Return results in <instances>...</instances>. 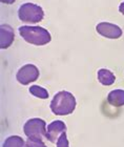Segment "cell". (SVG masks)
<instances>
[{"label":"cell","mask_w":124,"mask_h":147,"mask_svg":"<svg viewBox=\"0 0 124 147\" xmlns=\"http://www.w3.org/2000/svg\"><path fill=\"white\" fill-rule=\"evenodd\" d=\"M76 105L77 102L74 95L69 92L62 90L54 96L50 106L53 113L57 116H67L69 113H73Z\"/></svg>","instance_id":"obj_1"},{"label":"cell","mask_w":124,"mask_h":147,"mask_svg":"<svg viewBox=\"0 0 124 147\" xmlns=\"http://www.w3.org/2000/svg\"><path fill=\"white\" fill-rule=\"evenodd\" d=\"M19 34L28 43L34 45H45L52 40V36L47 30L41 26L23 25L18 28Z\"/></svg>","instance_id":"obj_2"},{"label":"cell","mask_w":124,"mask_h":147,"mask_svg":"<svg viewBox=\"0 0 124 147\" xmlns=\"http://www.w3.org/2000/svg\"><path fill=\"white\" fill-rule=\"evenodd\" d=\"M18 17L24 23H38L42 21L44 12L42 7L34 3L28 2L22 4L18 9Z\"/></svg>","instance_id":"obj_3"},{"label":"cell","mask_w":124,"mask_h":147,"mask_svg":"<svg viewBox=\"0 0 124 147\" xmlns=\"http://www.w3.org/2000/svg\"><path fill=\"white\" fill-rule=\"evenodd\" d=\"M23 131L28 139L42 140L46 136V123L39 118L30 119L23 126Z\"/></svg>","instance_id":"obj_4"},{"label":"cell","mask_w":124,"mask_h":147,"mask_svg":"<svg viewBox=\"0 0 124 147\" xmlns=\"http://www.w3.org/2000/svg\"><path fill=\"white\" fill-rule=\"evenodd\" d=\"M39 69L34 64H25L19 68L16 75V79L22 85H28L30 83L35 82L39 78Z\"/></svg>","instance_id":"obj_5"},{"label":"cell","mask_w":124,"mask_h":147,"mask_svg":"<svg viewBox=\"0 0 124 147\" xmlns=\"http://www.w3.org/2000/svg\"><path fill=\"white\" fill-rule=\"evenodd\" d=\"M96 31L101 36L108 39H118L122 36L123 32L118 25L109 23V22H100L96 26Z\"/></svg>","instance_id":"obj_6"},{"label":"cell","mask_w":124,"mask_h":147,"mask_svg":"<svg viewBox=\"0 0 124 147\" xmlns=\"http://www.w3.org/2000/svg\"><path fill=\"white\" fill-rule=\"evenodd\" d=\"M65 130H66V125L64 124V122H62L60 120L53 121V122L47 125L45 138L51 143H57L58 139L60 138V136L62 134H64Z\"/></svg>","instance_id":"obj_7"},{"label":"cell","mask_w":124,"mask_h":147,"mask_svg":"<svg viewBox=\"0 0 124 147\" xmlns=\"http://www.w3.org/2000/svg\"><path fill=\"white\" fill-rule=\"evenodd\" d=\"M15 39V34L12 26L9 24H1L0 26V47L5 49L12 45Z\"/></svg>","instance_id":"obj_8"},{"label":"cell","mask_w":124,"mask_h":147,"mask_svg":"<svg viewBox=\"0 0 124 147\" xmlns=\"http://www.w3.org/2000/svg\"><path fill=\"white\" fill-rule=\"evenodd\" d=\"M107 102L115 107H121L124 105V90L115 89L112 90L107 96Z\"/></svg>","instance_id":"obj_9"},{"label":"cell","mask_w":124,"mask_h":147,"mask_svg":"<svg viewBox=\"0 0 124 147\" xmlns=\"http://www.w3.org/2000/svg\"><path fill=\"white\" fill-rule=\"evenodd\" d=\"M97 77H98V81L104 86L113 85L115 83V80H116L115 75L111 71L106 69V68L99 69L98 73H97Z\"/></svg>","instance_id":"obj_10"},{"label":"cell","mask_w":124,"mask_h":147,"mask_svg":"<svg viewBox=\"0 0 124 147\" xmlns=\"http://www.w3.org/2000/svg\"><path fill=\"white\" fill-rule=\"evenodd\" d=\"M3 147H28L26 142L19 136H11L3 143Z\"/></svg>","instance_id":"obj_11"},{"label":"cell","mask_w":124,"mask_h":147,"mask_svg":"<svg viewBox=\"0 0 124 147\" xmlns=\"http://www.w3.org/2000/svg\"><path fill=\"white\" fill-rule=\"evenodd\" d=\"M30 92L32 95L39 99H47L49 98V92L46 89L39 85H33L30 87Z\"/></svg>","instance_id":"obj_12"},{"label":"cell","mask_w":124,"mask_h":147,"mask_svg":"<svg viewBox=\"0 0 124 147\" xmlns=\"http://www.w3.org/2000/svg\"><path fill=\"white\" fill-rule=\"evenodd\" d=\"M26 146L28 147H46L42 140H37V139H28L26 141Z\"/></svg>","instance_id":"obj_13"},{"label":"cell","mask_w":124,"mask_h":147,"mask_svg":"<svg viewBox=\"0 0 124 147\" xmlns=\"http://www.w3.org/2000/svg\"><path fill=\"white\" fill-rule=\"evenodd\" d=\"M57 147H69V143H68V140L66 138V134H62L60 136V138L58 139L57 141Z\"/></svg>","instance_id":"obj_14"},{"label":"cell","mask_w":124,"mask_h":147,"mask_svg":"<svg viewBox=\"0 0 124 147\" xmlns=\"http://www.w3.org/2000/svg\"><path fill=\"white\" fill-rule=\"evenodd\" d=\"M119 12L121 13L122 15H124V1L119 5Z\"/></svg>","instance_id":"obj_15"},{"label":"cell","mask_w":124,"mask_h":147,"mask_svg":"<svg viewBox=\"0 0 124 147\" xmlns=\"http://www.w3.org/2000/svg\"><path fill=\"white\" fill-rule=\"evenodd\" d=\"M16 0H1L2 3H5V4H12V3L15 2Z\"/></svg>","instance_id":"obj_16"}]
</instances>
